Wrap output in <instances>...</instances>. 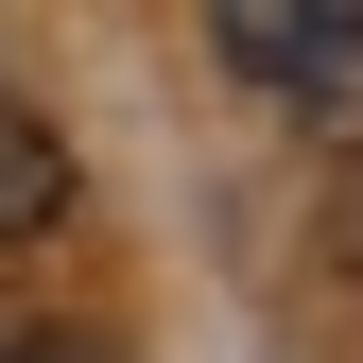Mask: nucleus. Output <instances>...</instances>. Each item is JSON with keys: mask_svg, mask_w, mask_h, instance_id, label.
<instances>
[{"mask_svg": "<svg viewBox=\"0 0 363 363\" xmlns=\"http://www.w3.org/2000/svg\"><path fill=\"white\" fill-rule=\"evenodd\" d=\"M311 35H329V0H208V52L242 69V86H294Z\"/></svg>", "mask_w": 363, "mask_h": 363, "instance_id": "2", "label": "nucleus"}, {"mask_svg": "<svg viewBox=\"0 0 363 363\" xmlns=\"http://www.w3.org/2000/svg\"><path fill=\"white\" fill-rule=\"evenodd\" d=\"M52 225H69V139L0 86V242H52Z\"/></svg>", "mask_w": 363, "mask_h": 363, "instance_id": "1", "label": "nucleus"}, {"mask_svg": "<svg viewBox=\"0 0 363 363\" xmlns=\"http://www.w3.org/2000/svg\"><path fill=\"white\" fill-rule=\"evenodd\" d=\"M35 363H104V346H35Z\"/></svg>", "mask_w": 363, "mask_h": 363, "instance_id": "3", "label": "nucleus"}]
</instances>
